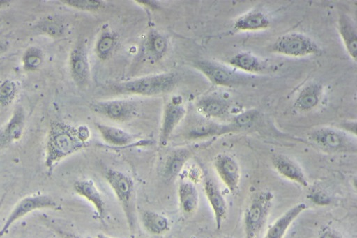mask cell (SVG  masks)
Listing matches in <instances>:
<instances>
[{
    "instance_id": "6da1fadb",
    "label": "cell",
    "mask_w": 357,
    "mask_h": 238,
    "mask_svg": "<svg viewBox=\"0 0 357 238\" xmlns=\"http://www.w3.org/2000/svg\"><path fill=\"white\" fill-rule=\"evenodd\" d=\"M89 137L90 131L86 126L51 121L45 148V165L47 172L51 174L61 161L86 147Z\"/></svg>"
},
{
    "instance_id": "7a4b0ae2",
    "label": "cell",
    "mask_w": 357,
    "mask_h": 238,
    "mask_svg": "<svg viewBox=\"0 0 357 238\" xmlns=\"http://www.w3.org/2000/svg\"><path fill=\"white\" fill-rule=\"evenodd\" d=\"M177 83L176 73H164L115 83L110 85L109 89L120 94L156 96L172 91Z\"/></svg>"
},
{
    "instance_id": "3957f363",
    "label": "cell",
    "mask_w": 357,
    "mask_h": 238,
    "mask_svg": "<svg viewBox=\"0 0 357 238\" xmlns=\"http://www.w3.org/2000/svg\"><path fill=\"white\" fill-rule=\"evenodd\" d=\"M105 177L121 207L130 233H135L137 217L133 180L125 173L114 169H109Z\"/></svg>"
},
{
    "instance_id": "277c9868",
    "label": "cell",
    "mask_w": 357,
    "mask_h": 238,
    "mask_svg": "<svg viewBox=\"0 0 357 238\" xmlns=\"http://www.w3.org/2000/svg\"><path fill=\"white\" fill-rule=\"evenodd\" d=\"M273 195L269 191L257 192L243 214L245 238H257L264 228L271 209Z\"/></svg>"
},
{
    "instance_id": "5b68a950",
    "label": "cell",
    "mask_w": 357,
    "mask_h": 238,
    "mask_svg": "<svg viewBox=\"0 0 357 238\" xmlns=\"http://www.w3.org/2000/svg\"><path fill=\"white\" fill-rule=\"evenodd\" d=\"M309 139L319 148L329 153H356V142L346 132L328 127L313 130Z\"/></svg>"
},
{
    "instance_id": "8992f818",
    "label": "cell",
    "mask_w": 357,
    "mask_h": 238,
    "mask_svg": "<svg viewBox=\"0 0 357 238\" xmlns=\"http://www.w3.org/2000/svg\"><path fill=\"white\" fill-rule=\"evenodd\" d=\"M200 116H190L183 120L178 136L187 140H197L236 132L231 124H220Z\"/></svg>"
},
{
    "instance_id": "52a82bcc",
    "label": "cell",
    "mask_w": 357,
    "mask_h": 238,
    "mask_svg": "<svg viewBox=\"0 0 357 238\" xmlns=\"http://www.w3.org/2000/svg\"><path fill=\"white\" fill-rule=\"evenodd\" d=\"M59 204L50 196L41 193L27 195L13 207L0 230V237L6 234L17 221L30 213L41 209H60Z\"/></svg>"
},
{
    "instance_id": "ba28073f",
    "label": "cell",
    "mask_w": 357,
    "mask_h": 238,
    "mask_svg": "<svg viewBox=\"0 0 357 238\" xmlns=\"http://www.w3.org/2000/svg\"><path fill=\"white\" fill-rule=\"evenodd\" d=\"M272 52L294 57L317 55L321 52L318 44L300 33L286 34L279 36L271 47Z\"/></svg>"
},
{
    "instance_id": "9c48e42d",
    "label": "cell",
    "mask_w": 357,
    "mask_h": 238,
    "mask_svg": "<svg viewBox=\"0 0 357 238\" xmlns=\"http://www.w3.org/2000/svg\"><path fill=\"white\" fill-rule=\"evenodd\" d=\"M90 109L99 115L117 122L128 121L139 114V104L129 99L95 101Z\"/></svg>"
},
{
    "instance_id": "30bf717a",
    "label": "cell",
    "mask_w": 357,
    "mask_h": 238,
    "mask_svg": "<svg viewBox=\"0 0 357 238\" xmlns=\"http://www.w3.org/2000/svg\"><path fill=\"white\" fill-rule=\"evenodd\" d=\"M193 66L202 72L211 83L224 87H233L243 83L244 79L225 67L207 60H198Z\"/></svg>"
},
{
    "instance_id": "8fae6325",
    "label": "cell",
    "mask_w": 357,
    "mask_h": 238,
    "mask_svg": "<svg viewBox=\"0 0 357 238\" xmlns=\"http://www.w3.org/2000/svg\"><path fill=\"white\" fill-rule=\"evenodd\" d=\"M70 75L80 87H85L89 82L90 70L86 45L77 43L72 49L69 57Z\"/></svg>"
},
{
    "instance_id": "7c38bea8",
    "label": "cell",
    "mask_w": 357,
    "mask_h": 238,
    "mask_svg": "<svg viewBox=\"0 0 357 238\" xmlns=\"http://www.w3.org/2000/svg\"><path fill=\"white\" fill-rule=\"evenodd\" d=\"M186 112L181 101H172L165 105L159 135L160 145H167L177 126L185 117Z\"/></svg>"
},
{
    "instance_id": "4fadbf2b",
    "label": "cell",
    "mask_w": 357,
    "mask_h": 238,
    "mask_svg": "<svg viewBox=\"0 0 357 238\" xmlns=\"http://www.w3.org/2000/svg\"><path fill=\"white\" fill-rule=\"evenodd\" d=\"M213 166L222 183L234 193L241 179V170L236 161L228 154H220L214 158Z\"/></svg>"
},
{
    "instance_id": "5bb4252c",
    "label": "cell",
    "mask_w": 357,
    "mask_h": 238,
    "mask_svg": "<svg viewBox=\"0 0 357 238\" xmlns=\"http://www.w3.org/2000/svg\"><path fill=\"white\" fill-rule=\"evenodd\" d=\"M26 115L24 109L16 107L9 120L0 129V151L19 140L23 135Z\"/></svg>"
},
{
    "instance_id": "9a60e30c",
    "label": "cell",
    "mask_w": 357,
    "mask_h": 238,
    "mask_svg": "<svg viewBox=\"0 0 357 238\" xmlns=\"http://www.w3.org/2000/svg\"><path fill=\"white\" fill-rule=\"evenodd\" d=\"M75 192L86 199L95 208L98 218L104 221L106 214V204L102 194L92 179L78 180L74 183Z\"/></svg>"
},
{
    "instance_id": "2e32d148",
    "label": "cell",
    "mask_w": 357,
    "mask_h": 238,
    "mask_svg": "<svg viewBox=\"0 0 357 238\" xmlns=\"http://www.w3.org/2000/svg\"><path fill=\"white\" fill-rule=\"evenodd\" d=\"M203 186L208 202L213 212L216 229L219 230L227 214L226 201L218 186L211 179H206Z\"/></svg>"
},
{
    "instance_id": "e0dca14e",
    "label": "cell",
    "mask_w": 357,
    "mask_h": 238,
    "mask_svg": "<svg viewBox=\"0 0 357 238\" xmlns=\"http://www.w3.org/2000/svg\"><path fill=\"white\" fill-rule=\"evenodd\" d=\"M195 106L199 114L209 119L225 118L231 109V104L227 100L215 96L199 98Z\"/></svg>"
},
{
    "instance_id": "ac0fdd59",
    "label": "cell",
    "mask_w": 357,
    "mask_h": 238,
    "mask_svg": "<svg viewBox=\"0 0 357 238\" xmlns=\"http://www.w3.org/2000/svg\"><path fill=\"white\" fill-rule=\"evenodd\" d=\"M271 161L275 170L282 177L302 187L308 186L307 179L301 168L289 157L275 154L272 157Z\"/></svg>"
},
{
    "instance_id": "d6986e66",
    "label": "cell",
    "mask_w": 357,
    "mask_h": 238,
    "mask_svg": "<svg viewBox=\"0 0 357 238\" xmlns=\"http://www.w3.org/2000/svg\"><path fill=\"white\" fill-rule=\"evenodd\" d=\"M306 209L301 202L289 208L270 225L264 238H284L292 223Z\"/></svg>"
},
{
    "instance_id": "ffe728a7",
    "label": "cell",
    "mask_w": 357,
    "mask_h": 238,
    "mask_svg": "<svg viewBox=\"0 0 357 238\" xmlns=\"http://www.w3.org/2000/svg\"><path fill=\"white\" fill-rule=\"evenodd\" d=\"M323 87L312 82L303 87L294 102V107L300 112H308L315 108L321 101Z\"/></svg>"
},
{
    "instance_id": "44dd1931",
    "label": "cell",
    "mask_w": 357,
    "mask_h": 238,
    "mask_svg": "<svg viewBox=\"0 0 357 238\" xmlns=\"http://www.w3.org/2000/svg\"><path fill=\"white\" fill-rule=\"evenodd\" d=\"M167 45V40L164 35L151 31L142 46V57L151 62L158 61L165 54Z\"/></svg>"
},
{
    "instance_id": "7402d4cb",
    "label": "cell",
    "mask_w": 357,
    "mask_h": 238,
    "mask_svg": "<svg viewBox=\"0 0 357 238\" xmlns=\"http://www.w3.org/2000/svg\"><path fill=\"white\" fill-rule=\"evenodd\" d=\"M95 127L103 140L114 147H124L133 142L136 135L130 133L121 128L95 123Z\"/></svg>"
},
{
    "instance_id": "603a6c76",
    "label": "cell",
    "mask_w": 357,
    "mask_h": 238,
    "mask_svg": "<svg viewBox=\"0 0 357 238\" xmlns=\"http://www.w3.org/2000/svg\"><path fill=\"white\" fill-rule=\"evenodd\" d=\"M178 198L180 208L185 214L191 215L197 209L199 192L193 182L184 181L178 184Z\"/></svg>"
},
{
    "instance_id": "cb8c5ba5",
    "label": "cell",
    "mask_w": 357,
    "mask_h": 238,
    "mask_svg": "<svg viewBox=\"0 0 357 238\" xmlns=\"http://www.w3.org/2000/svg\"><path fill=\"white\" fill-rule=\"evenodd\" d=\"M192 151L187 148H179L172 151L165 158L162 174L167 179L175 178L190 158Z\"/></svg>"
},
{
    "instance_id": "d4e9b609",
    "label": "cell",
    "mask_w": 357,
    "mask_h": 238,
    "mask_svg": "<svg viewBox=\"0 0 357 238\" xmlns=\"http://www.w3.org/2000/svg\"><path fill=\"white\" fill-rule=\"evenodd\" d=\"M270 26L268 17L260 11H251L238 17L233 27L237 31H257Z\"/></svg>"
},
{
    "instance_id": "484cf974",
    "label": "cell",
    "mask_w": 357,
    "mask_h": 238,
    "mask_svg": "<svg viewBox=\"0 0 357 238\" xmlns=\"http://www.w3.org/2000/svg\"><path fill=\"white\" fill-rule=\"evenodd\" d=\"M338 31L348 54L354 61H356V29L352 21L347 16L342 15L339 19Z\"/></svg>"
},
{
    "instance_id": "4316f807",
    "label": "cell",
    "mask_w": 357,
    "mask_h": 238,
    "mask_svg": "<svg viewBox=\"0 0 357 238\" xmlns=\"http://www.w3.org/2000/svg\"><path fill=\"white\" fill-rule=\"evenodd\" d=\"M141 221L144 229L153 235L165 234L170 229L168 218L164 215L152 210L143 211Z\"/></svg>"
},
{
    "instance_id": "83f0119b",
    "label": "cell",
    "mask_w": 357,
    "mask_h": 238,
    "mask_svg": "<svg viewBox=\"0 0 357 238\" xmlns=\"http://www.w3.org/2000/svg\"><path fill=\"white\" fill-rule=\"evenodd\" d=\"M229 63L232 66L245 72L257 73L264 69L261 61L252 54L249 52H239L231 57Z\"/></svg>"
},
{
    "instance_id": "f1b7e54d",
    "label": "cell",
    "mask_w": 357,
    "mask_h": 238,
    "mask_svg": "<svg viewBox=\"0 0 357 238\" xmlns=\"http://www.w3.org/2000/svg\"><path fill=\"white\" fill-rule=\"evenodd\" d=\"M22 62L24 70L27 72L37 71L43 66L44 54L40 47L29 46L22 54Z\"/></svg>"
},
{
    "instance_id": "f546056e",
    "label": "cell",
    "mask_w": 357,
    "mask_h": 238,
    "mask_svg": "<svg viewBox=\"0 0 357 238\" xmlns=\"http://www.w3.org/2000/svg\"><path fill=\"white\" fill-rule=\"evenodd\" d=\"M116 43V37L111 31L103 32L98 39L95 51L102 60H106L112 54Z\"/></svg>"
},
{
    "instance_id": "4dcf8cb0",
    "label": "cell",
    "mask_w": 357,
    "mask_h": 238,
    "mask_svg": "<svg viewBox=\"0 0 357 238\" xmlns=\"http://www.w3.org/2000/svg\"><path fill=\"white\" fill-rule=\"evenodd\" d=\"M18 86L15 81L6 79L0 83V105L8 107L10 105L17 97Z\"/></svg>"
},
{
    "instance_id": "1f68e13d",
    "label": "cell",
    "mask_w": 357,
    "mask_h": 238,
    "mask_svg": "<svg viewBox=\"0 0 357 238\" xmlns=\"http://www.w3.org/2000/svg\"><path fill=\"white\" fill-rule=\"evenodd\" d=\"M259 117L257 110H248L236 115L231 122L236 131L248 128L252 126Z\"/></svg>"
},
{
    "instance_id": "d6a6232c",
    "label": "cell",
    "mask_w": 357,
    "mask_h": 238,
    "mask_svg": "<svg viewBox=\"0 0 357 238\" xmlns=\"http://www.w3.org/2000/svg\"><path fill=\"white\" fill-rule=\"evenodd\" d=\"M38 27L42 32L54 38L62 36L65 31L63 23L51 17L41 21Z\"/></svg>"
},
{
    "instance_id": "836d02e7",
    "label": "cell",
    "mask_w": 357,
    "mask_h": 238,
    "mask_svg": "<svg viewBox=\"0 0 357 238\" xmlns=\"http://www.w3.org/2000/svg\"><path fill=\"white\" fill-rule=\"evenodd\" d=\"M63 4L81 10L94 11L102 8L103 3L97 0H62Z\"/></svg>"
},
{
    "instance_id": "e575fe53",
    "label": "cell",
    "mask_w": 357,
    "mask_h": 238,
    "mask_svg": "<svg viewBox=\"0 0 357 238\" xmlns=\"http://www.w3.org/2000/svg\"><path fill=\"white\" fill-rule=\"evenodd\" d=\"M318 238H343L341 233L330 226H324L318 234Z\"/></svg>"
},
{
    "instance_id": "d590c367",
    "label": "cell",
    "mask_w": 357,
    "mask_h": 238,
    "mask_svg": "<svg viewBox=\"0 0 357 238\" xmlns=\"http://www.w3.org/2000/svg\"><path fill=\"white\" fill-rule=\"evenodd\" d=\"M55 232L59 238H82L80 235L70 231L56 229Z\"/></svg>"
},
{
    "instance_id": "8d00e7d4",
    "label": "cell",
    "mask_w": 357,
    "mask_h": 238,
    "mask_svg": "<svg viewBox=\"0 0 357 238\" xmlns=\"http://www.w3.org/2000/svg\"><path fill=\"white\" fill-rule=\"evenodd\" d=\"M342 128L344 129V132L348 131L351 133H353L356 135V122H344L341 124Z\"/></svg>"
},
{
    "instance_id": "74e56055",
    "label": "cell",
    "mask_w": 357,
    "mask_h": 238,
    "mask_svg": "<svg viewBox=\"0 0 357 238\" xmlns=\"http://www.w3.org/2000/svg\"><path fill=\"white\" fill-rule=\"evenodd\" d=\"M9 49V42L3 36H0V56L6 53Z\"/></svg>"
},
{
    "instance_id": "f35d334b",
    "label": "cell",
    "mask_w": 357,
    "mask_h": 238,
    "mask_svg": "<svg viewBox=\"0 0 357 238\" xmlns=\"http://www.w3.org/2000/svg\"><path fill=\"white\" fill-rule=\"evenodd\" d=\"M10 3V1L8 0H0V9L3 8L8 6Z\"/></svg>"
},
{
    "instance_id": "ab89813d",
    "label": "cell",
    "mask_w": 357,
    "mask_h": 238,
    "mask_svg": "<svg viewBox=\"0 0 357 238\" xmlns=\"http://www.w3.org/2000/svg\"><path fill=\"white\" fill-rule=\"evenodd\" d=\"M96 238H113V237L108 236V235H105V233L100 232L96 235Z\"/></svg>"
},
{
    "instance_id": "60d3db41",
    "label": "cell",
    "mask_w": 357,
    "mask_h": 238,
    "mask_svg": "<svg viewBox=\"0 0 357 238\" xmlns=\"http://www.w3.org/2000/svg\"><path fill=\"white\" fill-rule=\"evenodd\" d=\"M224 238H232V237H224Z\"/></svg>"
}]
</instances>
